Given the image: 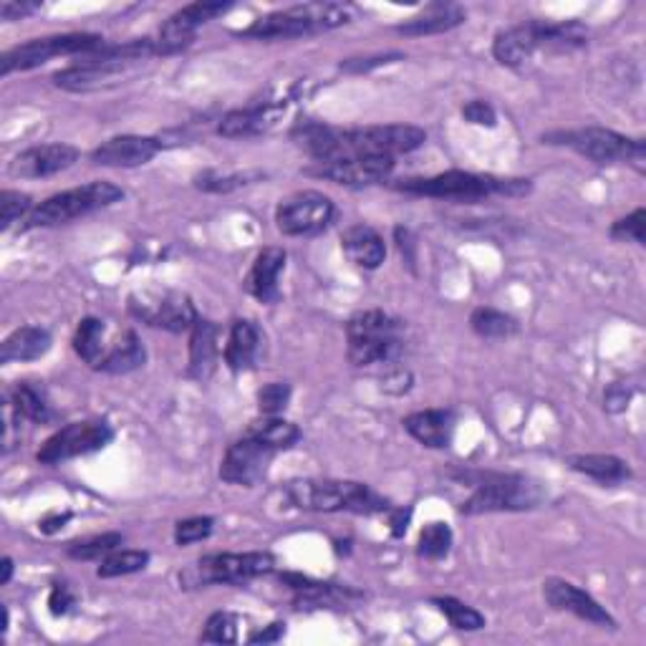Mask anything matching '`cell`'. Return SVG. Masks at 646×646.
<instances>
[{
	"label": "cell",
	"mask_w": 646,
	"mask_h": 646,
	"mask_svg": "<svg viewBox=\"0 0 646 646\" xmlns=\"http://www.w3.org/2000/svg\"><path fill=\"white\" fill-rule=\"evenodd\" d=\"M220 347H218V326L208 318H198L190 333V377L198 382H205L218 367Z\"/></svg>",
	"instance_id": "obj_26"
},
{
	"label": "cell",
	"mask_w": 646,
	"mask_h": 646,
	"mask_svg": "<svg viewBox=\"0 0 646 646\" xmlns=\"http://www.w3.org/2000/svg\"><path fill=\"white\" fill-rule=\"evenodd\" d=\"M629 400H632V389L626 384H612L606 389L604 394V402H606V410L608 412H624L626 406H629Z\"/></svg>",
	"instance_id": "obj_50"
},
{
	"label": "cell",
	"mask_w": 646,
	"mask_h": 646,
	"mask_svg": "<svg viewBox=\"0 0 646 646\" xmlns=\"http://www.w3.org/2000/svg\"><path fill=\"white\" fill-rule=\"evenodd\" d=\"M569 465L571 470L591 477V480H596L599 485H608V488L622 485L632 477L629 465H626L622 457L614 455H576L569 457Z\"/></svg>",
	"instance_id": "obj_30"
},
{
	"label": "cell",
	"mask_w": 646,
	"mask_h": 646,
	"mask_svg": "<svg viewBox=\"0 0 646 646\" xmlns=\"http://www.w3.org/2000/svg\"><path fill=\"white\" fill-rule=\"evenodd\" d=\"M288 500L298 510L311 512H357V516H374L389 510V502L364 483L353 480H294L286 488Z\"/></svg>",
	"instance_id": "obj_1"
},
{
	"label": "cell",
	"mask_w": 646,
	"mask_h": 646,
	"mask_svg": "<svg viewBox=\"0 0 646 646\" xmlns=\"http://www.w3.org/2000/svg\"><path fill=\"white\" fill-rule=\"evenodd\" d=\"M463 117L477 124V127H495V121H498V114H495L493 106L483 99H473L463 106Z\"/></svg>",
	"instance_id": "obj_48"
},
{
	"label": "cell",
	"mask_w": 646,
	"mask_h": 646,
	"mask_svg": "<svg viewBox=\"0 0 646 646\" xmlns=\"http://www.w3.org/2000/svg\"><path fill=\"white\" fill-rule=\"evenodd\" d=\"M245 435L261 440L263 445H268L271 449H276V453H278V449L296 447L300 442L298 424L288 422V420H280V417H268V414H265L263 420L251 422V427H247Z\"/></svg>",
	"instance_id": "obj_33"
},
{
	"label": "cell",
	"mask_w": 646,
	"mask_h": 646,
	"mask_svg": "<svg viewBox=\"0 0 646 646\" xmlns=\"http://www.w3.org/2000/svg\"><path fill=\"white\" fill-rule=\"evenodd\" d=\"M114 440L109 422H71L51 435L39 449L41 465H59L66 459L99 453Z\"/></svg>",
	"instance_id": "obj_11"
},
{
	"label": "cell",
	"mask_w": 646,
	"mask_h": 646,
	"mask_svg": "<svg viewBox=\"0 0 646 646\" xmlns=\"http://www.w3.org/2000/svg\"><path fill=\"white\" fill-rule=\"evenodd\" d=\"M548 145H565L576 149L591 162L596 165H614V162H632L644 170V157L646 147L642 139H629L618 135L614 129L604 127H586L576 131H555V135L543 137Z\"/></svg>",
	"instance_id": "obj_8"
},
{
	"label": "cell",
	"mask_w": 646,
	"mask_h": 646,
	"mask_svg": "<svg viewBox=\"0 0 646 646\" xmlns=\"http://www.w3.org/2000/svg\"><path fill=\"white\" fill-rule=\"evenodd\" d=\"M233 3H192L177 11L170 21L162 25L159 39L155 41L157 56H172L188 46H192L200 25L215 21L218 15H225Z\"/></svg>",
	"instance_id": "obj_15"
},
{
	"label": "cell",
	"mask_w": 646,
	"mask_h": 646,
	"mask_svg": "<svg viewBox=\"0 0 646 646\" xmlns=\"http://www.w3.org/2000/svg\"><path fill=\"white\" fill-rule=\"evenodd\" d=\"M396 190L406 194H417V198H435V200H457V202H473L485 200L490 194H506V198H523L530 192L528 180H502V177L493 174H475L463 170H449L432 177H412V180H402Z\"/></svg>",
	"instance_id": "obj_2"
},
{
	"label": "cell",
	"mask_w": 646,
	"mask_h": 646,
	"mask_svg": "<svg viewBox=\"0 0 646 646\" xmlns=\"http://www.w3.org/2000/svg\"><path fill=\"white\" fill-rule=\"evenodd\" d=\"M276 569L271 553H210L180 573L184 589L210 586V583H245Z\"/></svg>",
	"instance_id": "obj_9"
},
{
	"label": "cell",
	"mask_w": 646,
	"mask_h": 646,
	"mask_svg": "<svg viewBox=\"0 0 646 646\" xmlns=\"http://www.w3.org/2000/svg\"><path fill=\"white\" fill-rule=\"evenodd\" d=\"M379 384H382V392L384 394H392V396H402L412 389L414 384V377L410 369L404 367H392L389 371H384L382 379H379Z\"/></svg>",
	"instance_id": "obj_46"
},
{
	"label": "cell",
	"mask_w": 646,
	"mask_h": 646,
	"mask_svg": "<svg viewBox=\"0 0 646 646\" xmlns=\"http://www.w3.org/2000/svg\"><path fill=\"white\" fill-rule=\"evenodd\" d=\"M410 518H412V510H404V508L392 510V518H389V526H392V536L394 538H402L406 533V526H410Z\"/></svg>",
	"instance_id": "obj_53"
},
{
	"label": "cell",
	"mask_w": 646,
	"mask_h": 646,
	"mask_svg": "<svg viewBox=\"0 0 646 646\" xmlns=\"http://www.w3.org/2000/svg\"><path fill=\"white\" fill-rule=\"evenodd\" d=\"M0 569H3V573H0V583H11V579H13V559H3V563H0Z\"/></svg>",
	"instance_id": "obj_55"
},
{
	"label": "cell",
	"mask_w": 646,
	"mask_h": 646,
	"mask_svg": "<svg viewBox=\"0 0 646 646\" xmlns=\"http://www.w3.org/2000/svg\"><path fill=\"white\" fill-rule=\"evenodd\" d=\"M283 636H286V624H283V622H273L268 626V629L253 634L247 642H251V644H273V642H280Z\"/></svg>",
	"instance_id": "obj_52"
},
{
	"label": "cell",
	"mask_w": 646,
	"mask_h": 646,
	"mask_svg": "<svg viewBox=\"0 0 646 646\" xmlns=\"http://www.w3.org/2000/svg\"><path fill=\"white\" fill-rule=\"evenodd\" d=\"M333 212L336 210L329 194L304 190L280 200V205L276 210V223L283 235L311 237L324 233V230L331 225Z\"/></svg>",
	"instance_id": "obj_12"
},
{
	"label": "cell",
	"mask_w": 646,
	"mask_h": 646,
	"mask_svg": "<svg viewBox=\"0 0 646 646\" xmlns=\"http://www.w3.org/2000/svg\"><path fill=\"white\" fill-rule=\"evenodd\" d=\"M78 159V149L71 145H41L31 147L18 155L8 172L11 177H21V180H43V177H53L68 170Z\"/></svg>",
	"instance_id": "obj_18"
},
{
	"label": "cell",
	"mask_w": 646,
	"mask_h": 646,
	"mask_svg": "<svg viewBox=\"0 0 646 646\" xmlns=\"http://www.w3.org/2000/svg\"><path fill=\"white\" fill-rule=\"evenodd\" d=\"M290 402V384L286 382H271L258 389V410L268 417H278Z\"/></svg>",
	"instance_id": "obj_43"
},
{
	"label": "cell",
	"mask_w": 646,
	"mask_h": 646,
	"mask_svg": "<svg viewBox=\"0 0 646 646\" xmlns=\"http://www.w3.org/2000/svg\"><path fill=\"white\" fill-rule=\"evenodd\" d=\"M124 543L121 533H102L94 538H86V541H76L66 548L68 559L74 561H102L106 555L119 551V546Z\"/></svg>",
	"instance_id": "obj_38"
},
{
	"label": "cell",
	"mask_w": 646,
	"mask_h": 646,
	"mask_svg": "<svg viewBox=\"0 0 646 646\" xmlns=\"http://www.w3.org/2000/svg\"><path fill=\"white\" fill-rule=\"evenodd\" d=\"M200 190L205 192H233L237 188L247 184V174H218V172H202L198 180H194Z\"/></svg>",
	"instance_id": "obj_45"
},
{
	"label": "cell",
	"mask_w": 646,
	"mask_h": 646,
	"mask_svg": "<svg viewBox=\"0 0 646 646\" xmlns=\"http://www.w3.org/2000/svg\"><path fill=\"white\" fill-rule=\"evenodd\" d=\"M349 361L353 367L392 364L404 349L402 324L384 311H361L349 318Z\"/></svg>",
	"instance_id": "obj_5"
},
{
	"label": "cell",
	"mask_w": 646,
	"mask_h": 646,
	"mask_svg": "<svg viewBox=\"0 0 646 646\" xmlns=\"http://www.w3.org/2000/svg\"><path fill=\"white\" fill-rule=\"evenodd\" d=\"M106 326L102 318L86 316L78 321L74 333V351L78 359H84L92 369H99V364L106 357V343H104Z\"/></svg>",
	"instance_id": "obj_32"
},
{
	"label": "cell",
	"mask_w": 646,
	"mask_h": 646,
	"mask_svg": "<svg viewBox=\"0 0 646 646\" xmlns=\"http://www.w3.org/2000/svg\"><path fill=\"white\" fill-rule=\"evenodd\" d=\"M286 114L283 104H258L247 106V109L227 112L218 124V135L227 139H241V137H255L271 131Z\"/></svg>",
	"instance_id": "obj_22"
},
{
	"label": "cell",
	"mask_w": 646,
	"mask_h": 646,
	"mask_svg": "<svg viewBox=\"0 0 646 646\" xmlns=\"http://www.w3.org/2000/svg\"><path fill=\"white\" fill-rule=\"evenodd\" d=\"M124 198V190L114 182L94 180L84 184V188H74L59 194H51L41 205H35L33 212L25 220V227H56L66 225L71 220L84 218L88 212L104 210L119 202Z\"/></svg>",
	"instance_id": "obj_7"
},
{
	"label": "cell",
	"mask_w": 646,
	"mask_h": 646,
	"mask_svg": "<svg viewBox=\"0 0 646 646\" xmlns=\"http://www.w3.org/2000/svg\"><path fill=\"white\" fill-rule=\"evenodd\" d=\"M644 227H646V210L639 208V210H634L629 218L616 220V223L612 225V237H614V241L646 245Z\"/></svg>",
	"instance_id": "obj_44"
},
{
	"label": "cell",
	"mask_w": 646,
	"mask_h": 646,
	"mask_svg": "<svg viewBox=\"0 0 646 646\" xmlns=\"http://www.w3.org/2000/svg\"><path fill=\"white\" fill-rule=\"evenodd\" d=\"M432 604H435L445 618L449 622V626H455L459 632H480L485 629V616L477 612V608L463 604L459 599L453 596H435L432 599Z\"/></svg>",
	"instance_id": "obj_36"
},
{
	"label": "cell",
	"mask_w": 646,
	"mask_h": 646,
	"mask_svg": "<svg viewBox=\"0 0 646 646\" xmlns=\"http://www.w3.org/2000/svg\"><path fill=\"white\" fill-rule=\"evenodd\" d=\"M404 53L394 51V53H379V56H367V59H349L341 64V71H347V74H369L371 68H379V66H386L392 64V61H402Z\"/></svg>",
	"instance_id": "obj_47"
},
{
	"label": "cell",
	"mask_w": 646,
	"mask_h": 646,
	"mask_svg": "<svg viewBox=\"0 0 646 646\" xmlns=\"http://www.w3.org/2000/svg\"><path fill=\"white\" fill-rule=\"evenodd\" d=\"M453 530H449L447 523H430L420 533L417 553L427 561H440L453 551Z\"/></svg>",
	"instance_id": "obj_39"
},
{
	"label": "cell",
	"mask_w": 646,
	"mask_h": 646,
	"mask_svg": "<svg viewBox=\"0 0 646 646\" xmlns=\"http://www.w3.org/2000/svg\"><path fill=\"white\" fill-rule=\"evenodd\" d=\"M290 589L296 591V599L294 604L296 608H306V612H311V608H347L359 604L364 594L361 591H353L349 586H339V583H321V581H311V579H304V576H296V573H290V576H283Z\"/></svg>",
	"instance_id": "obj_20"
},
{
	"label": "cell",
	"mask_w": 646,
	"mask_h": 646,
	"mask_svg": "<svg viewBox=\"0 0 646 646\" xmlns=\"http://www.w3.org/2000/svg\"><path fill=\"white\" fill-rule=\"evenodd\" d=\"M541 49V21L512 25L508 31H500L493 41V56L498 64L518 68Z\"/></svg>",
	"instance_id": "obj_23"
},
{
	"label": "cell",
	"mask_w": 646,
	"mask_h": 646,
	"mask_svg": "<svg viewBox=\"0 0 646 646\" xmlns=\"http://www.w3.org/2000/svg\"><path fill=\"white\" fill-rule=\"evenodd\" d=\"M212 528H215V518H188V520H180V523L174 526V543L177 546H192V543H200L210 538Z\"/></svg>",
	"instance_id": "obj_42"
},
{
	"label": "cell",
	"mask_w": 646,
	"mask_h": 646,
	"mask_svg": "<svg viewBox=\"0 0 646 646\" xmlns=\"http://www.w3.org/2000/svg\"><path fill=\"white\" fill-rule=\"evenodd\" d=\"M318 177H326L336 184H347V188H367V184H377L389 180L394 172L392 157H349L336 159V162L318 165L311 170Z\"/></svg>",
	"instance_id": "obj_17"
},
{
	"label": "cell",
	"mask_w": 646,
	"mask_h": 646,
	"mask_svg": "<svg viewBox=\"0 0 646 646\" xmlns=\"http://www.w3.org/2000/svg\"><path fill=\"white\" fill-rule=\"evenodd\" d=\"M543 596L548 601V606L555 608V612H569L583 618V622L601 626V629H616V618L608 614L594 596L579 589L576 583L563 579H548L543 583Z\"/></svg>",
	"instance_id": "obj_16"
},
{
	"label": "cell",
	"mask_w": 646,
	"mask_h": 646,
	"mask_svg": "<svg viewBox=\"0 0 646 646\" xmlns=\"http://www.w3.org/2000/svg\"><path fill=\"white\" fill-rule=\"evenodd\" d=\"M349 8L339 3H306L294 6L286 11L268 13L255 21L253 25L241 33L245 39H258V41H288L300 39V35H314L324 33L339 25L349 23Z\"/></svg>",
	"instance_id": "obj_4"
},
{
	"label": "cell",
	"mask_w": 646,
	"mask_h": 646,
	"mask_svg": "<svg viewBox=\"0 0 646 646\" xmlns=\"http://www.w3.org/2000/svg\"><path fill=\"white\" fill-rule=\"evenodd\" d=\"M427 141V131L414 124H382V127L339 129L336 159L349 157H400L420 149Z\"/></svg>",
	"instance_id": "obj_6"
},
{
	"label": "cell",
	"mask_w": 646,
	"mask_h": 646,
	"mask_svg": "<svg viewBox=\"0 0 646 646\" xmlns=\"http://www.w3.org/2000/svg\"><path fill=\"white\" fill-rule=\"evenodd\" d=\"M51 333L41 326H21L13 333H8L0 343V364H13V361H35L46 357L51 351Z\"/></svg>",
	"instance_id": "obj_27"
},
{
	"label": "cell",
	"mask_w": 646,
	"mask_h": 646,
	"mask_svg": "<svg viewBox=\"0 0 646 646\" xmlns=\"http://www.w3.org/2000/svg\"><path fill=\"white\" fill-rule=\"evenodd\" d=\"M343 255L361 271H377L386 258L384 237L369 225H351L341 235Z\"/></svg>",
	"instance_id": "obj_24"
},
{
	"label": "cell",
	"mask_w": 646,
	"mask_h": 646,
	"mask_svg": "<svg viewBox=\"0 0 646 646\" xmlns=\"http://www.w3.org/2000/svg\"><path fill=\"white\" fill-rule=\"evenodd\" d=\"M39 3H15V0H6L3 6H0V18L3 21H21V18L31 15L39 11Z\"/></svg>",
	"instance_id": "obj_51"
},
{
	"label": "cell",
	"mask_w": 646,
	"mask_h": 646,
	"mask_svg": "<svg viewBox=\"0 0 646 646\" xmlns=\"http://www.w3.org/2000/svg\"><path fill=\"white\" fill-rule=\"evenodd\" d=\"M131 314L141 321L155 326V329H165L172 333L192 331L194 321H198V311H194L192 300L177 290H162V294H137L129 300Z\"/></svg>",
	"instance_id": "obj_13"
},
{
	"label": "cell",
	"mask_w": 646,
	"mask_h": 646,
	"mask_svg": "<svg viewBox=\"0 0 646 646\" xmlns=\"http://www.w3.org/2000/svg\"><path fill=\"white\" fill-rule=\"evenodd\" d=\"M49 606H51L53 616H66L68 612H74V606H76L74 591H71L68 586H64V583H56V586L51 589Z\"/></svg>",
	"instance_id": "obj_49"
},
{
	"label": "cell",
	"mask_w": 646,
	"mask_h": 646,
	"mask_svg": "<svg viewBox=\"0 0 646 646\" xmlns=\"http://www.w3.org/2000/svg\"><path fill=\"white\" fill-rule=\"evenodd\" d=\"M273 455H276V449L251 435H243L227 447L223 463H220V480L241 485V488H255L268 473Z\"/></svg>",
	"instance_id": "obj_14"
},
{
	"label": "cell",
	"mask_w": 646,
	"mask_h": 646,
	"mask_svg": "<svg viewBox=\"0 0 646 646\" xmlns=\"http://www.w3.org/2000/svg\"><path fill=\"white\" fill-rule=\"evenodd\" d=\"M470 329L483 339H510L518 333V321L495 308H475L470 316Z\"/></svg>",
	"instance_id": "obj_35"
},
{
	"label": "cell",
	"mask_w": 646,
	"mask_h": 646,
	"mask_svg": "<svg viewBox=\"0 0 646 646\" xmlns=\"http://www.w3.org/2000/svg\"><path fill=\"white\" fill-rule=\"evenodd\" d=\"M261 341H263L261 329L253 321H247V318L235 321L223 351L225 364L233 371L253 369L255 361L261 357Z\"/></svg>",
	"instance_id": "obj_28"
},
{
	"label": "cell",
	"mask_w": 646,
	"mask_h": 646,
	"mask_svg": "<svg viewBox=\"0 0 646 646\" xmlns=\"http://www.w3.org/2000/svg\"><path fill=\"white\" fill-rule=\"evenodd\" d=\"M33 212V202L31 194L25 192H15V190H3L0 192V227L8 230L18 220H29Z\"/></svg>",
	"instance_id": "obj_40"
},
{
	"label": "cell",
	"mask_w": 646,
	"mask_h": 646,
	"mask_svg": "<svg viewBox=\"0 0 646 646\" xmlns=\"http://www.w3.org/2000/svg\"><path fill=\"white\" fill-rule=\"evenodd\" d=\"M286 251L283 247H263L245 278V290L261 304H276L280 298V273L286 271Z\"/></svg>",
	"instance_id": "obj_21"
},
{
	"label": "cell",
	"mask_w": 646,
	"mask_h": 646,
	"mask_svg": "<svg viewBox=\"0 0 646 646\" xmlns=\"http://www.w3.org/2000/svg\"><path fill=\"white\" fill-rule=\"evenodd\" d=\"M162 141L155 137H139V135H121L106 139L102 147L92 152V162L102 167H141L152 162Z\"/></svg>",
	"instance_id": "obj_19"
},
{
	"label": "cell",
	"mask_w": 646,
	"mask_h": 646,
	"mask_svg": "<svg viewBox=\"0 0 646 646\" xmlns=\"http://www.w3.org/2000/svg\"><path fill=\"white\" fill-rule=\"evenodd\" d=\"M475 493L467 498L459 512L463 516H483V512H523L541 508L548 498L543 483L526 475H477Z\"/></svg>",
	"instance_id": "obj_3"
},
{
	"label": "cell",
	"mask_w": 646,
	"mask_h": 646,
	"mask_svg": "<svg viewBox=\"0 0 646 646\" xmlns=\"http://www.w3.org/2000/svg\"><path fill=\"white\" fill-rule=\"evenodd\" d=\"M13 406L23 420L46 424L53 420V406L46 396V389L33 382H18L13 389Z\"/></svg>",
	"instance_id": "obj_34"
},
{
	"label": "cell",
	"mask_w": 646,
	"mask_h": 646,
	"mask_svg": "<svg viewBox=\"0 0 646 646\" xmlns=\"http://www.w3.org/2000/svg\"><path fill=\"white\" fill-rule=\"evenodd\" d=\"M68 520H71V512H64V516H51V518H43L39 528H41V533L53 536V533H59V530L64 528Z\"/></svg>",
	"instance_id": "obj_54"
},
{
	"label": "cell",
	"mask_w": 646,
	"mask_h": 646,
	"mask_svg": "<svg viewBox=\"0 0 646 646\" xmlns=\"http://www.w3.org/2000/svg\"><path fill=\"white\" fill-rule=\"evenodd\" d=\"M200 642L208 644H235L237 642V616L230 612H215L200 634Z\"/></svg>",
	"instance_id": "obj_41"
},
{
	"label": "cell",
	"mask_w": 646,
	"mask_h": 646,
	"mask_svg": "<svg viewBox=\"0 0 646 646\" xmlns=\"http://www.w3.org/2000/svg\"><path fill=\"white\" fill-rule=\"evenodd\" d=\"M149 563L147 551H114L102 561L96 576L99 579H119V576H131V573L145 571Z\"/></svg>",
	"instance_id": "obj_37"
},
{
	"label": "cell",
	"mask_w": 646,
	"mask_h": 646,
	"mask_svg": "<svg viewBox=\"0 0 646 646\" xmlns=\"http://www.w3.org/2000/svg\"><path fill=\"white\" fill-rule=\"evenodd\" d=\"M102 46L104 39L96 33H64L33 39L3 53V59H0V74L8 76L13 71H31L56 56H88V53H94Z\"/></svg>",
	"instance_id": "obj_10"
},
{
	"label": "cell",
	"mask_w": 646,
	"mask_h": 646,
	"mask_svg": "<svg viewBox=\"0 0 646 646\" xmlns=\"http://www.w3.org/2000/svg\"><path fill=\"white\" fill-rule=\"evenodd\" d=\"M147 361V349L137 331H124L117 341L106 349V357L99 364V371L106 374H129L139 367H145Z\"/></svg>",
	"instance_id": "obj_31"
},
{
	"label": "cell",
	"mask_w": 646,
	"mask_h": 646,
	"mask_svg": "<svg viewBox=\"0 0 646 646\" xmlns=\"http://www.w3.org/2000/svg\"><path fill=\"white\" fill-rule=\"evenodd\" d=\"M465 11L457 6H430L424 8L420 15L410 18L402 25H396V33L410 35V39H420V35H435V33H447L457 29V25L465 23Z\"/></svg>",
	"instance_id": "obj_29"
},
{
	"label": "cell",
	"mask_w": 646,
	"mask_h": 646,
	"mask_svg": "<svg viewBox=\"0 0 646 646\" xmlns=\"http://www.w3.org/2000/svg\"><path fill=\"white\" fill-rule=\"evenodd\" d=\"M404 430L424 447L445 449L455 432V414L449 410H422L404 417Z\"/></svg>",
	"instance_id": "obj_25"
}]
</instances>
